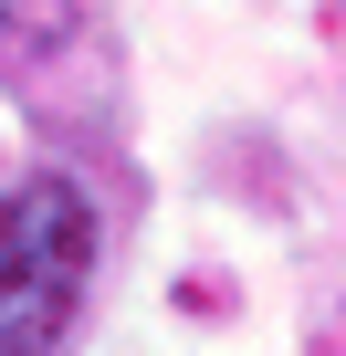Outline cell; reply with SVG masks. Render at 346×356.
<instances>
[{
  "label": "cell",
  "mask_w": 346,
  "mask_h": 356,
  "mask_svg": "<svg viewBox=\"0 0 346 356\" xmlns=\"http://www.w3.org/2000/svg\"><path fill=\"white\" fill-rule=\"evenodd\" d=\"M95 189L63 168H32L0 189V356H53L95 283Z\"/></svg>",
  "instance_id": "obj_1"
},
{
  "label": "cell",
  "mask_w": 346,
  "mask_h": 356,
  "mask_svg": "<svg viewBox=\"0 0 346 356\" xmlns=\"http://www.w3.org/2000/svg\"><path fill=\"white\" fill-rule=\"evenodd\" d=\"M53 63H105L95 11L84 0H0V74H11L22 95H42Z\"/></svg>",
  "instance_id": "obj_2"
}]
</instances>
